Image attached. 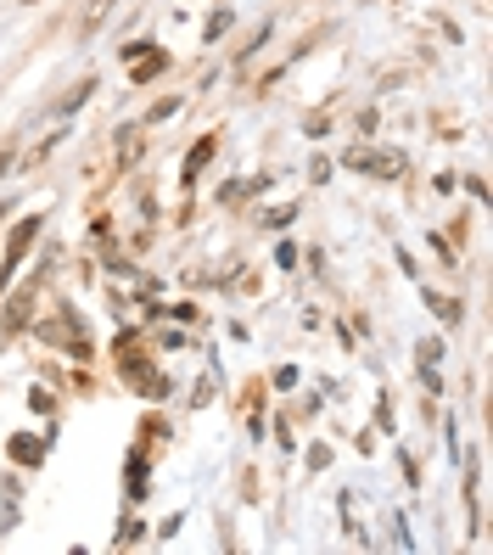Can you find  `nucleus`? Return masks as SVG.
<instances>
[{"label": "nucleus", "mask_w": 493, "mask_h": 555, "mask_svg": "<svg viewBox=\"0 0 493 555\" xmlns=\"http://www.w3.org/2000/svg\"><path fill=\"white\" fill-rule=\"evenodd\" d=\"M152 73H163V51H146V62L135 68V79H152Z\"/></svg>", "instance_id": "nucleus-10"}, {"label": "nucleus", "mask_w": 493, "mask_h": 555, "mask_svg": "<svg viewBox=\"0 0 493 555\" xmlns=\"http://www.w3.org/2000/svg\"><path fill=\"white\" fill-rule=\"evenodd\" d=\"M432 309H437V320H449V326L460 320V303H449V298H432Z\"/></svg>", "instance_id": "nucleus-12"}, {"label": "nucleus", "mask_w": 493, "mask_h": 555, "mask_svg": "<svg viewBox=\"0 0 493 555\" xmlns=\"http://www.w3.org/2000/svg\"><path fill=\"white\" fill-rule=\"evenodd\" d=\"M174 113H180V101H157V107H152V124H163V118H174Z\"/></svg>", "instance_id": "nucleus-13"}, {"label": "nucleus", "mask_w": 493, "mask_h": 555, "mask_svg": "<svg viewBox=\"0 0 493 555\" xmlns=\"http://www.w3.org/2000/svg\"><path fill=\"white\" fill-rule=\"evenodd\" d=\"M118 163H124V169H129V163H135V129H118Z\"/></svg>", "instance_id": "nucleus-6"}, {"label": "nucleus", "mask_w": 493, "mask_h": 555, "mask_svg": "<svg viewBox=\"0 0 493 555\" xmlns=\"http://www.w3.org/2000/svg\"><path fill=\"white\" fill-rule=\"evenodd\" d=\"M23 326H29V292L12 298V314H6V331H23Z\"/></svg>", "instance_id": "nucleus-5"}, {"label": "nucleus", "mask_w": 493, "mask_h": 555, "mask_svg": "<svg viewBox=\"0 0 493 555\" xmlns=\"http://www.w3.org/2000/svg\"><path fill=\"white\" fill-rule=\"evenodd\" d=\"M208 157H213V135H202V141L191 146V157H185V185H191L202 169H208Z\"/></svg>", "instance_id": "nucleus-4"}, {"label": "nucleus", "mask_w": 493, "mask_h": 555, "mask_svg": "<svg viewBox=\"0 0 493 555\" xmlns=\"http://www.w3.org/2000/svg\"><path fill=\"white\" fill-rule=\"evenodd\" d=\"M264 225H269V230H286V225H292V208H275V214H264Z\"/></svg>", "instance_id": "nucleus-14"}, {"label": "nucleus", "mask_w": 493, "mask_h": 555, "mask_svg": "<svg viewBox=\"0 0 493 555\" xmlns=\"http://www.w3.org/2000/svg\"><path fill=\"white\" fill-rule=\"evenodd\" d=\"M129 494H135V499L146 494V466H141V460H135V466H129Z\"/></svg>", "instance_id": "nucleus-11"}, {"label": "nucleus", "mask_w": 493, "mask_h": 555, "mask_svg": "<svg viewBox=\"0 0 493 555\" xmlns=\"http://www.w3.org/2000/svg\"><path fill=\"white\" fill-rule=\"evenodd\" d=\"M34 236H40V219H17L12 242H6V264H0V292H6V281L17 275V264H23V253L34 247Z\"/></svg>", "instance_id": "nucleus-2"}, {"label": "nucleus", "mask_w": 493, "mask_h": 555, "mask_svg": "<svg viewBox=\"0 0 493 555\" xmlns=\"http://www.w3.org/2000/svg\"><path fill=\"white\" fill-rule=\"evenodd\" d=\"M12 460H17V466H40V460H45V443L29 438V432H17V438H12Z\"/></svg>", "instance_id": "nucleus-3"}, {"label": "nucleus", "mask_w": 493, "mask_h": 555, "mask_svg": "<svg viewBox=\"0 0 493 555\" xmlns=\"http://www.w3.org/2000/svg\"><path fill=\"white\" fill-rule=\"evenodd\" d=\"M90 85H96V79H79V85H73L68 96H62V113H73V107H79V101L90 96Z\"/></svg>", "instance_id": "nucleus-9"}, {"label": "nucleus", "mask_w": 493, "mask_h": 555, "mask_svg": "<svg viewBox=\"0 0 493 555\" xmlns=\"http://www.w3.org/2000/svg\"><path fill=\"white\" fill-rule=\"evenodd\" d=\"M437 354H443L437 342H421V370H426V382H437Z\"/></svg>", "instance_id": "nucleus-7"}, {"label": "nucleus", "mask_w": 493, "mask_h": 555, "mask_svg": "<svg viewBox=\"0 0 493 555\" xmlns=\"http://www.w3.org/2000/svg\"><path fill=\"white\" fill-rule=\"evenodd\" d=\"M118 0H96V6H90L85 12V29H101V23H107V12H113Z\"/></svg>", "instance_id": "nucleus-8"}, {"label": "nucleus", "mask_w": 493, "mask_h": 555, "mask_svg": "<svg viewBox=\"0 0 493 555\" xmlns=\"http://www.w3.org/2000/svg\"><path fill=\"white\" fill-rule=\"evenodd\" d=\"M348 169L376 174V180H398V174H409V157L398 152V146H353V152H348Z\"/></svg>", "instance_id": "nucleus-1"}, {"label": "nucleus", "mask_w": 493, "mask_h": 555, "mask_svg": "<svg viewBox=\"0 0 493 555\" xmlns=\"http://www.w3.org/2000/svg\"><path fill=\"white\" fill-rule=\"evenodd\" d=\"M12 169V146H0V174Z\"/></svg>", "instance_id": "nucleus-15"}]
</instances>
